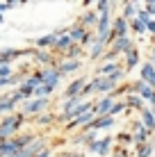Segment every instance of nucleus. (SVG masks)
Listing matches in <instances>:
<instances>
[{
  "label": "nucleus",
  "instance_id": "c85d7f7f",
  "mask_svg": "<svg viewBox=\"0 0 155 157\" xmlns=\"http://www.w3.org/2000/svg\"><path fill=\"white\" fill-rule=\"evenodd\" d=\"M123 109H128V107H126V100H116L114 105H112V109H110V116H116V114H121Z\"/></svg>",
  "mask_w": 155,
  "mask_h": 157
},
{
  "label": "nucleus",
  "instance_id": "e433bc0d",
  "mask_svg": "<svg viewBox=\"0 0 155 157\" xmlns=\"http://www.w3.org/2000/svg\"><path fill=\"white\" fill-rule=\"evenodd\" d=\"M153 66H155V50H153Z\"/></svg>",
  "mask_w": 155,
  "mask_h": 157
},
{
  "label": "nucleus",
  "instance_id": "f8f14e48",
  "mask_svg": "<svg viewBox=\"0 0 155 157\" xmlns=\"http://www.w3.org/2000/svg\"><path fill=\"white\" fill-rule=\"evenodd\" d=\"M130 130H132V137H135V146H141V144H146V137H148L151 132H148V130L144 128V123H141V121H132Z\"/></svg>",
  "mask_w": 155,
  "mask_h": 157
},
{
  "label": "nucleus",
  "instance_id": "423d86ee",
  "mask_svg": "<svg viewBox=\"0 0 155 157\" xmlns=\"http://www.w3.org/2000/svg\"><path fill=\"white\" fill-rule=\"evenodd\" d=\"M91 84H94V94H100V96H112L116 91V84L110 78H94Z\"/></svg>",
  "mask_w": 155,
  "mask_h": 157
},
{
  "label": "nucleus",
  "instance_id": "4be33fe9",
  "mask_svg": "<svg viewBox=\"0 0 155 157\" xmlns=\"http://www.w3.org/2000/svg\"><path fill=\"white\" fill-rule=\"evenodd\" d=\"M141 123H144V128H146L148 132H155V116H153V112L148 109V107L141 112Z\"/></svg>",
  "mask_w": 155,
  "mask_h": 157
},
{
  "label": "nucleus",
  "instance_id": "cd10ccee",
  "mask_svg": "<svg viewBox=\"0 0 155 157\" xmlns=\"http://www.w3.org/2000/svg\"><path fill=\"white\" fill-rule=\"evenodd\" d=\"M110 7H112V2H107V0H100V2H96V14H110Z\"/></svg>",
  "mask_w": 155,
  "mask_h": 157
},
{
  "label": "nucleus",
  "instance_id": "473e14b6",
  "mask_svg": "<svg viewBox=\"0 0 155 157\" xmlns=\"http://www.w3.org/2000/svg\"><path fill=\"white\" fill-rule=\"evenodd\" d=\"M16 2H0V16H2V12H7V9H12Z\"/></svg>",
  "mask_w": 155,
  "mask_h": 157
},
{
  "label": "nucleus",
  "instance_id": "7c9ffc66",
  "mask_svg": "<svg viewBox=\"0 0 155 157\" xmlns=\"http://www.w3.org/2000/svg\"><path fill=\"white\" fill-rule=\"evenodd\" d=\"M116 141L119 144H130V141H135V137H132V132H121V134H116Z\"/></svg>",
  "mask_w": 155,
  "mask_h": 157
},
{
  "label": "nucleus",
  "instance_id": "7ed1b4c3",
  "mask_svg": "<svg viewBox=\"0 0 155 157\" xmlns=\"http://www.w3.org/2000/svg\"><path fill=\"white\" fill-rule=\"evenodd\" d=\"M32 59H34L41 68H52V66H57V64H60V59H57L55 52H50V50H39V48H34V50H32Z\"/></svg>",
  "mask_w": 155,
  "mask_h": 157
},
{
  "label": "nucleus",
  "instance_id": "412c9836",
  "mask_svg": "<svg viewBox=\"0 0 155 157\" xmlns=\"http://www.w3.org/2000/svg\"><path fill=\"white\" fill-rule=\"evenodd\" d=\"M14 107H16V100L12 96H5V98H0V114H14Z\"/></svg>",
  "mask_w": 155,
  "mask_h": 157
},
{
  "label": "nucleus",
  "instance_id": "f03ea898",
  "mask_svg": "<svg viewBox=\"0 0 155 157\" xmlns=\"http://www.w3.org/2000/svg\"><path fill=\"white\" fill-rule=\"evenodd\" d=\"M32 50L34 48H2L0 50V66H12V62L14 59H18V57H32Z\"/></svg>",
  "mask_w": 155,
  "mask_h": 157
},
{
  "label": "nucleus",
  "instance_id": "4468645a",
  "mask_svg": "<svg viewBox=\"0 0 155 157\" xmlns=\"http://www.w3.org/2000/svg\"><path fill=\"white\" fill-rule=\"evenodd\" d=\"M57 39H60V34H57V32H52V34L39 36V39L34 41V46L39 48V50H50V52H52V48H55V43H57Z\"/></svg>",
  "mask_w": 155,
  "mask_h": 157
},
{
  "label": "nucleus",
  "instance_id": "9b49d317",
  "mask_svg": "<svg viewBox=\"0 0 155 157\" xmlns=\"http://www.w3.org/2000/svg\"><path fill=\"white\" fill-rule=\"evenodd\" d=\"M84 84H87V80H84V78L73 80V82L68 84L66 89H64V98H66V100H71V98H80V94H82Z\"/></svg>",
  "mask_w": 155,
  "mask_h": 157
},
{
  "label": "nucleus",
  "instance_id": "aec40b11",
  "mask_svg": "<svg viewBox=\"0 0 155 157\" xmlns=\"http://www.w3.org/2000/svg\"><path fill=\"white\" fill-rule=\"evenodd\" d=\"M89 30H84L82 25H73V28H68V36L73 39V43H82V39L87 36Z\"/></svg>",
  "mask_w": 155,
  "mask_h": 157
},
{
  "label": "nucleus",
  "instance_id": "a878e982",
  "mask_svg": "<svg viewBox=\"0 0 155 157\" xmlns=\"http://www.w3.org/2000/svg\"><path fill=\"white\" fill-rule=\"evenodd\" d=\"M52 121H57V116L55 114H39L37 116V125H52Z\"/></svg>",
  "mask_w": 155,
  "mask_h": 157
},
{
  "label": "nucleus",
  "instance_id": "c9c22d12",
  "mask_svg": "<svg viewBox=\"0 0 155 157\" xmlns=\"http://www.w3.org/2000/svg\"><path fill=\"white\" fill-rule=\"evenodd\" d=\"M37 157H50V148H48V150H44V153H39Z\"/></svg>",
  "mask_w": 155,
  "mask_h": 157
},
{
  "label": "nucleus",
  "instance_id": "72a5a7b5",
  "mask_svg": "<svg viewBox=\"0 0 155 157\" xmlns=\"http://www.w3.org/2000/svg\"><path fill=\"white\" fill-rule=\"evenodd\" d=\"M146 32H151V34L155 36V21H153V18H151V21L146 23Z\"/></svg>",
  "mask_w": 155,
  "mask_h": 157
},
{
  "label": "nucleus",
  "instance_id": "dca6fc26",
  "mask_svg": "<svg viewBox=\"0 0 155 157\" xmlns=\"http://www.w3.org/2000/svg\"><path fill=\"white\" fill-rule=\"evenodd\" d=\"M98 18L100 16L96 14V12H84L82 16H80V21H78V25H82L84 30H96V25H98Z\"/></svg>",
  "mask_w": 155,
  "mask_h": 157
},
{
  "label": "nucleus",
  "instance_id": "0eeeda50",
  "mask_svg": "<svg viewBox=\"0 0 155 157\" xmlns=\"http://www.w3.org/2000/svg\"><path fill=\"white\" fill-rule=\"evenodd\" d=\"M112 144H114V139H112V137H105V139H94V141L87 146V150H89V153H98L100 157H107L110 148H112Z\"/></svg>",
  "mask_w": 155,
  "mask_h": 157
},
{
  "label": "nucleus",
  "instance_id": "39448f33",
  "mask_svg": "<svg viewBox=\"0 0 155 157\" xmlns=\"http://www.w3.org/2000/svg\"><path fill=\"white\" fill-rule=\"evenodd\" d=\"M48 105H50V98H34L30 102H25L23 105V114L25 116H34V114H44L48 109Z\"/></svg>",
  "mask_w": 155,
  "mask_h": 157
},
{
  "label": "nucleus",
  "instance_id": "c756f323",
  "mask_svg": "<svg viewBox=\"0 0 155 157\" xmlns=\"http://www.w3.org/2000/svg\"><path fill=\"white\" fill-rule=\"evenodd\" d=\"M16 91L21 94V98H30V96H34V89H32V86H28V84H21Z\"/></svg>",
  "mask_w": 155,
  "mask_h": 157
},
{
  "label": "nucleus",
  "instance_id": "9d476101",
  "mask_svg": "<svg viewBox=\"0 0 155 157\" xmlns=\"http://www.w3.org/2000/svg\"><path fill=\"white\" fill-rule=\"evenodd\" d=\"M139 80H144L155 91V66H153V62H146L139 66Z\"/></svg>",
  "mask_w": 155,
  "mask_h": 157
},
{
  "label": "nucleus",
  "instance_id": "2f4dec72",
  "mask_svg": "<svg viewBox=\"0 0 155 157\" xmlns=\"http://www.w3.org/2000/svg\"><path fill=\"white\" fill-rule=\"evenodd\" d=\"M12 78V66H0V80Z\"/></svg>",
  "mask_w": 155,
  "mask_h": 157
},
{
  "label": "nucleus",
  "instance_id": "1a4fd4ad",
  "mask_svg": "<svg viewBox=\"0 0 155 157\" xmlns=\"http://www.w3.org/2000/svg\"><path fill=\"white\" fill-rule=\"evenodd\" d=\"M37 73H39L41 82L48 84V86H57V82L62 80V73L57 71V66H52V68H41V71H37Z\"/></svg>",
  "mask_w": 155,
  "mask_h": 157
},
{
  "label": "nucleus",
  "instance_id": "f3484780",
  "mask_svg": "<svg viewBox=\"0 0 155 157\" xmlns=\"http://www.w3.org/2000/svg\"><path fill=\"white\" fill-rule=\"evenodd\" d=\"M139 64V48H130V50L126 52V66H123V71L128 73V71H132V68Z\"/></svg>",
  "mask_w": 155,
  "mask_h": 157
},
{
  "label": "nucleus",
  "instance_id": "6e6552de",
  "mask_svg": "<svg viewBox=\"0 0 155 157\" xmlns=\"http://www.w3.org/2000/svg\"><path fill=\"white\" fill-rule=\"evenodd\" d=\"M114 98H112V96H103V98H100L98 102H94V116L96 118H100V116H110V109H112V105H114Z\"/></svg>",
  "mask_w": 155,
  "mask_h": 157
},
{
  "label": "nucleus",
  "instance_id": "b1692460",
  "mask_svg": "<svg viewBox=\"0 0 155 157\" xmlns=\"http://www.w3.org/2000/svg\"><path fill=\"white\" fill-rule=\"evenodd\" d=\"M123 16L126 21H132V18H137V2H126V7H123Z\"/></svg>",
  "mask_w": 155,
  "mask_h": 157
},
{
  "label": "nucleus",
  "instance_id": "bb28decb",
  "mask_svg": "<svg viewBox=\"0 0 155 157\" xmlns=\"http://www.w3.org/2000/svg\"><path fill=\"white\" fill-rule=\"evenodd\" d=\"M128 23H130V30L135 32V34H144V32H146V25H144L139 18H132V21H128Z\"/></svg>",
  "mask_w": 155,
  "mask_h": 157
},
{
  "label": "nucleus",
  "instance_id": "20e7f679",
  "mask_svg": "<svg viewBox=\"0 0 155 157\" xmlns=\"http://www.w3.org/2000/svg\"><path fill=\"white\" fill-rule=\"evenodd\" d=\"M121 36H130V23L123 18V16H116L112 21V34H110V43L114 39H121Z\"/></svg>",
  "mask_w": 155,
  "mask_h": 157
},
{
  "label": "nucleus",
  "instance_id": "ea45409f",
  "mask_svg": "<svg viewBox=\"0 0 155 157\" xmlns=\"http://www.w3.org/2000/svg\"><path fill=\"white\" fill-rule=\"evenodd\" d=\"M80 157H84V155H80Z\"/></svg>",
  "mask_w": 155,
  "mask_h": 157
},
{
  "label": "nucleus",
  "instance_id": "ddd939ff",
  "mask_svg": "<svg viewBox=\"0 0 155 157\" xmlns=\"http://www.w3.org/2000/svg\"><path fill=\"white\" fill-rule=\"evenodd\" d=\"M110 48L116 52V55H126L130 48H135V43H132V39L130 36H121V39H114L110 43Z\"/></svg>",
  "mask_w": 155,
  "mask_h": 157
},
{
  "label": "nucleus",
  "instance_id": "4c0bfd02",
  "mask_svg": "<svg viewBox=\"0 0 155 157\" xmlns=\"http://www.w3.org/2000/svg\"><path fill=\"white\" fill-rule=\"evenodd\" d=\"M151 112H153V116H155V107H151Z\"/></svg>",
  "mask_w": 155,
  "mask_h": 157
},
{
  "label": "nucleus",
  "instance_id": "393cba45",
  "mask_svg": "<svg viewBox=\"0 0 155 157\" xmlns=\"http://www.w3.org/2000/svg\"><path fill=\"white\" fill-rule=\"evenodd\" d=\"M55 91V86H48V84H41L39 89H34V98H50V94Z\"/></svg>",
  "mask_w": 155,
  "mask_h": 157
},
{
  "label": "nucleus",
  "instance_id": "6ab92c4d",
  "mask_svg": "<svg viewBox=\"0 0 155 157\" xmlns=\"http://www.w3.org/2000/svg\"><path fill=\"white\" fill-rule=\"evenodd\" d=\"M119 64H116V62H107V64H103V66H100L98 68V73H96V78H110V75L112 73H116V71H119Z\"/></svg>",
  "mask_w": 155,
  "mask_h": 157
},
{
  "label": "nucleus",
  "instance_id": "2eb2a0df",
  "mask_svg": "<svg viewBox=\"0 0 155 157\" xmlns=\"http://www.w3.org/2000/svg\"><path fill=\"white\" fill-rule=\"evenodd\" d=\"M80 66H82V64H80V59H64V62L57 64V71H60L62 78H64V75H68V73H76Z\"/></svg>",
  "mask_w": 155,
  "mask_h": 157
},
{
  "label": "nucleus",
  "instance_id": "5701e85b",
  "mask_svg": "<svg viewBox=\"0 0 155 157\" xmlns=\"http://www.w3.org/2000/svg\"><path fill=\"white\" fill-rule=\"evenodd\" d=\"M153 155V144H141V146H135V157H151Z\"/></svg>",
  "mask_w": 155,
  "mask_h": 157
},
{
  "label": "nucleus",
  "instance_id": "58836bf2",
  "mask_svg": "<svg viewBox=\"0 0 155 157\" xmlns=\"http://www.w3.org/2000/svg\"><path fill=\"white\" fill-rule=\"evenodd\" d=\"M2 21H5V18H2V16H0V25H2Z\"/></svg>",
  "mask_w": 155,
  "mask_h": 157
},
{
  "label": "nucleus",
  "instance_id": "f257e3e1",
  "mask_svg": "<svg viewBox=\"0 0 155 157\" xmlns=\"http://www.w3.org/2000/svg\"><path fill=\"white\" fill-rule=\"evenodd\" d=\"M23 118H25L23 112L5 116L2 121H0V139H14V134L21 130V125H23Z\"/></svg>",
  "mask_w": 155,
  "mask_h": 157
},
{
  "label": "nucleus",
  "instance_id": "a211bd4d",
  "mask_svg": "<svg viewBox=\"0 0 155 157\" xmlns=\"http://www.w3.org/2000/svg\"><path fill=\"white\" fill-rule=\"evenodd\" d=\"M123 100H126V107H128V109H137L139 114L146 109V107H144V100L139 98V96H135V94H128Z\"/></svg>",
  "mask_w": 155,
  "mask_h": 157
},
{
  "label": "nucleus",
  "instance_id": "f704fd0d",
  "mask_svg": "<svg viewBox=\"0 0 155 157\" xmlns=\"http://www.w3.org/2000/svg\"><path fill=\"white\" fill-rule=\"evenodd\" d=\"M144 9H146L151 16H155V2H146V7H144Z\"/></svg>",
  "mask_w": 155,
  "mask_h": 157
}]
</instances>
